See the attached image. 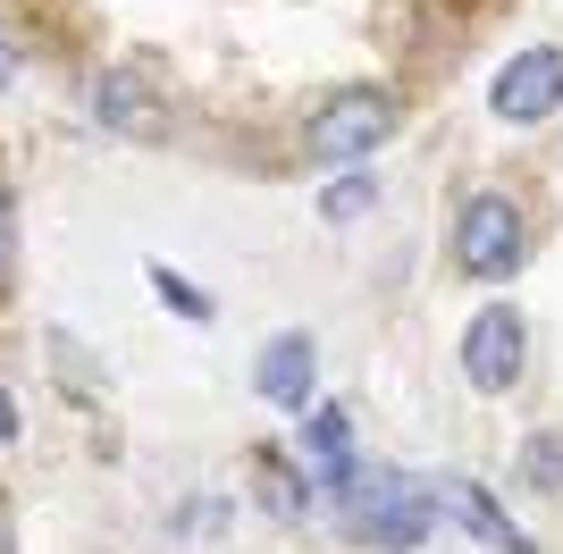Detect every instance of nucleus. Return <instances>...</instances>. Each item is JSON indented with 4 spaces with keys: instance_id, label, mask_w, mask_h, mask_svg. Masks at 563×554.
<instances>
[{
    "instance_id": "f03ea898",
    "label": "nucleus",
    "mask_w": 563,
    "mask_h": 554,
    "mask_svg": "<svg viewBox=\"0 0 563 554\" xmlns=\"http://www.w3.org/2000/svg\"><path fill=\"white\" fill-rule=\"evenodd\" d=\"M345 521H353V538H371V546H387V554H404V546H421L429 538V496L421 487H404V479H387V470H345Z\"/></svg>"
},
{
    "instance_id": "20e7f679",
    "label": "nucleus",
    "mask_w": 563,
    "mask_h": 554,
    "mask_svg": "<svg viewBox=\"0 0 563 554\" xmlns=\"http://www.w3.org/2000/svg\"><path fill=\"white\" fill-rule=\"evenodd\" d=\"M488 110L505 118V126H539V118H555L563 110V51H514L505 68H496V85H488Z\"/></svg>"
},
{
    "instance_id": "f257e3e1",
    "label": "nucleus",
    "mask_w": 563,
    "mask_h": 554,
    "mask_svg": "<svg viewBox=\"0 0 563 554\" xmlns=\"http://www.w3.org/2000/svg\"><path fill=\"white\" fill-rule=\"evenodd\" d=\"M387 135H396V92H378V85H345V92H329V101L311 110V126H303V160H320V168H353V160H371Z\"/></svg>"
},
{
    "instance_id": "4468645a",
    "label": "nucleus",
    "mask_w": 563,
    "mask_h": 554,
    "mask_svg": "<svg viewBox=\"0 0 563 554\" xmlns=\"http://www.w3.org/2000/svg\"><path fill=\"white\" fill-rule=\"evenodd\" d=\"M9 261H18V210H9V193H0V277H9Z\"/></svg>"
},
{
    "instance_id": "1a4fd4ad",
    "label": "nucleus",
    "mask_w": 563,
    "mask_h": 554,
    "mask_svg": "<svg viewBox=\"0 0 563 554\" xmlns=\"http://www.w3.org/2000/svg\"><path fill=\"white\" fill-rule=\"evenodd\" d=\"M303 437H311V470H320V479H345L353 462H345V412H336V403H320V412L303 420Z\"/></svg>"
},
{
    "instance_id": "2eb2a0df",
    "label": "nucleus",
    "mask_w": 563,
    "mask_h": 554,
    "mask_svg": "<svg viewBox=\"0 0 563 554\" xmlns=\"http://www.w3.org/2000/svg\"><path fill=\"white\" fill-rule=\"evenodd\" d=\"M18 437V403H9V395H0V445Z\"/></svg>"
},
{
    "instance_id": "6e6552de",
    "label": "nucleus",
    "mask_w": 563,
    "mask_h": 554,
    "mask_svg": "<svg viewBox=\"0 0 563 554\" xmlns=\"http://www.w3.org/2000/svg\"><path fill=\"white\" fill-rule=\"evenodd\" d=\"M421 496H429V512H454L471 538H488V546H505V554H530V538L505 521V505H488L479 479H438V487H421Z\"/></svg>"
},
{
    "instance_id": "0eeeda50",
    "label": "nucleus",
    "mask_w": 563,
    "mask_h": 554,
    "mask_svg": "<svg viewBox=\"0 0 563 554\" xmlns=\"http://www.w3.org/2000/svg\"><path fill=\"white\" fill-rule=\"evenodd\" d=\"M253 387L269 395V403H286V412H303L311 387H320V353H311V336H269L253 362Z\"/></svg>"
},
{
    "instance_id": "f3484780",
    "label": "nucleus",
    "mask_w": 563,
    "mask_h": 554,
    "mask_svg": "<svg viewBox=\"0 0 563 554\" xmlns=\"http://www.w3.org/2000/svg\"><path fill=\"white\" fill-rule=\"evenodd\" d=\"M0 554H18V546H9V530H0Z\"/></svg>"
},
{
    "instance_id": "ddd939ff",
    "label": "nucleus",
    "mask_w": 563,
    "mask_h": 554,
    "mask_svg": "<svg viewBox=\"0 0 563 554\" xmlns=\"http://www.w3.org/2000/svg\"><path fill=\"white\" fill-rule=\"evenodd\" d=\"M152 286H161V302H177L186 320H211V302L194 295V286H186V277H177V269H152Z\"/></svg>"
},
{
    "instance_id": "dca6fc26",
    "label": "nucleus",
    "mask_w": 563,
    "mask_h": 554,
    "mask_svg": "<svg viewBox=\"0 0 563 554\" xmlns=\"http://www.w3.org/2000/svg\"><path fill=\"white\" fill-rule=\"evenodd\" d=\"M9 76H18V51H9V43H0V85H9Z\"/></svg>"
},
{
    "instance_id": "9d476101",
    "label": "nucleus",
    "mask_w": 563,
    "mask_h": 554,
    "mask_svg": "<svg viewBox=\"0 0 563 554\" xmlns=\"http://www.w3.org/2000/svg\"><path fill=\"white\" fill-rule=\"evenodd\" d=\"M261 505L278 512V521H303V505H311V487H295V470H286L278 454H261Z\"/></svg>"
},
{
    "instance_id": "39448f33",
    "label": "nucleus",
    "mask_w": 563,
    "mask_h": 554,
    "mask_svg": "<svg viewBox=\"0 0 563 554\" xmlns=\"http://www.w3.org/2000/svg\"><path fill=\"white\" fill-rule=\"evenodd\" d=\"M521 320L514 311H479V320L463 328V378L479 395H505V387H521Z\"/></svg>"
},
{
    "instance_id": "f8f14e48",
    "label": "nucleus",
    "mask_w": 563,
    "mask_h": 554,
    "mask_svg": "<svg viewBox=\"0 0 563 554\" xmlns=\"http://www.w3.org/2000/svg\"><path fill=\"white\" fill-rule=\"evenodd\" d=\"M530 487H539V496H563V445L555 437L530 445Z\"/></svg>"
},
{
    "instance_id": "9b49d317",
    "label": "nucleus",
    "mask_w": 563,
    "mask_h": 554,
    "mask_svg": "<svg viewBox=\"0 0 563 554\" xmlns=\"http://www.w3.org/2000/svg\"><path fill=\"white\" fill-rule=\"evenodd\" d=\"M371 202H378V185H371V177H345V185H329V202H320V210H329L336 228H345V219H362Z\"/></svg>"
},
{
    "instance_id": "7ed1b4c3",
    "label": "nucleus",
    "mask_w": 563,
    "mask_h": 554,
    "mask_svg": "<svg viewBox=\"0 0 563 554\" xmlns=\"http://www.w3.org/2000/svg\"><path fill=\"white\" fill-rule=\"evenodd\" d=\"M521 261V210L505 202V193H471L463 219H454V269L463 277H505Z\"/></svg>"
},
{
    "instance_id": "423d86ee",
    "label": "nucleus",
    "mask_w": 563,
    "mask_h": 554,
    "mask_svg": "<svg viewBox=\"0 0 563 554\" xmlns=\"http://www.w3.org/2000/svg\"><path fill=\"white\" fill-rule=\"evenodd\" d=\"M93 118L110 126V135H135V143H161V135H168L161 92L143 85L135 68H101V85H93Z\"/></svg>"
}]
</instances>
